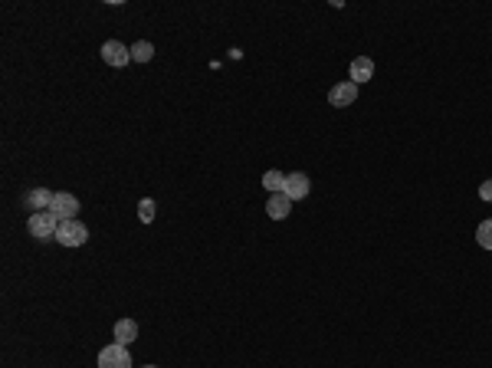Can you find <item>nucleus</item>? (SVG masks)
<instances>
[{"label":"nucleus","mask_w":492,"mask_h":368,"mask_svg":"<svg viewBox=\"0 0 492 368\" xmlns=\"http://www.w3.org/2000/svg\"><path fill=\"white\" fill-rule=\"evenodd\" d=\"M263 188H266L269 194H282V188H286V174H282V171H266V174H263Z\"/></svg>","instance_id":"12"},{"label":"nucleus","mask_w":492,"mask_h":368,"mask_svg":"<svg viewBox=\"0 0 492 368\" xmlns=\"http://www.w3.org/2000/svg\"><path fill=\"white\" fill-rule=\"evenodd\" d=\"M27 230H30V237H36V240H56L59 221H56L50 211H36V214H30Z\"/></svg>","instance_id":"1"},{"label":"nucleus","mask_w":492,"mask_h":368,"mask_svg":"<svg viewBox=\"0 0 492 368\" xmlns=\"http://www.w3.org/2000/svg\"><path fill=\"white\" fill-rule=\"evenodd\" d=\"M53 194H56V191H43V188H40V191H30V194H27V204L36 207V211H50V204H53Z\"/></svg>","instance_id":"11"},{"label":"nucleus","mask_w":492,"mask_h":368,"mask_svg":"<svg viewBox=\"0 0 492 368\" xmlns=\"http://www.w3.org/2000/svg\"><path fill=\"white\" fill-rule=\"evenodd\" d=\"M138 339V323L135 319H118L115 323V342H122V345H128V342H135Z\"/></svg>","instance_id":"10"},{"label":"nucleus","mask_w":492,"mask_h":368,"mask_svg":"<svg viewBox=\"0 0 492 368\" xmlns=\"http://www.w3.org/2000/svg\"><path fill=\"white\" fill-rule=\"evenodd\" d=\"M154 214H158V207H154V201H151V198H144L142 204H138V221H142V224H151V221H154Z\"/></svg>","instance_id":"15"},{"label":"nucleus","mask_w":492,"mask_h":368,"mask_svg":"<svg viewBox=\"0 0 492 368\" xmlns=\"http://www.w3.org/2000/svg\"><path fill=\"white\" fill-rule=\"evenodd\" d=\"M374 79V60L371 56H355L351 60V82L355 86H365V82Z\"/></svg>","instance_id":"8"},{"label":"nucleus","mask_w":492,"mask_h":368,"mask_svg":"<svg viewBox=\"0 0 492 368\" xmlns=\"http://www.w3.org/2000/svg\"><path fill=\"white\" fill-rule=\"evenodd\" d=\"M355 99H358V86L351 79H345V82H335L328 89V106H335V108H348V106H355Z\"/></svg>","instance_id":"6"},{"label":"nucleus","mask_w":492,"mask_h":368,"mask_svg":"<svg viewBox=\"0 0 492 368\" xmlns=\"http://www.w3.org/2000/svg\"><path fill=\"white\" fill-rule=\"evenodd\" d=\"M266 214L273 217V221H286V217L292 214V201H289L286 194H269V201H266Z\"/></svg>","instance_id":"9"},{"label":"nucleus","mask_w":492,"mask_h":368,"mask_svg":"<svg viewBox=\"0 0 492 368\" xmlns=\"http://www.w3.org/2000/svg\"><path fill=\"white\" fill-rule=\"evenodd\" d=\"M102 63L115 66V69L128 66V63H132V46L118 43V40H105V43H102Z\"/></svg>","instance_id":"5"},{"label":"nucleus","mask_w":492,"mask_h":368,"mask_svg":"<svg viewBox=\"0 0 492 368\" xmlns=\"http://www.w3.org/2000/svg\"><path fill=\"white\" fill-rule=\"evenodd\" d=\"M476 243L483 250H492V221H483V224L476 227Z\"/></svg>","instance_id":"14"},{"label":"nucleus","mask_w":492,"mask_h":368,"mask_svg":"<svg viewBox=\"0 0 492 368\" xmlns=\"http://www.w3.org/2000/svg\"><path fill=\"white\" fill-rule=\"evenodd\" d=\"M50 214H53L56 221H76V214H79V198L69 194V191H56L53 204H50Z\"/></svg>","instance_id":"4"},{"label":"nucleus","mask_w":492,"mask_h":368,"mask_svg":"<svg viewBox=\"0 0 492 368\" xmlns=\"http://www.w3.org/2000/svg\"><path fill=\"white\" fill-rule=\"evenodd\" d=\"M89 240V227L79 224V221H59V230H56V243L63 247H82Z\"/></svg>","instance_id":"3"},{"label":"nucleus","mask_w":492,"mask_h":368,"mask_svg":"<svg viewBox=\"0 0 492 368\" xmlns=\"http://www.w3.org/2000/svg\"><path fill=\"white\" fill-rule=\"evenodd\" d=\"M309 191H312V181H309V174H302V171H292V174H286V188H282V194H286L289 201L309 198Z\"/></svg>","instance_id":"7"},{"label":"nucleus","mask_w":492,"mask_h":368,"mask_svg":"<svg viewBox=\"0 0 492 368\" xmlns=\"http://www.w3.org/2000/svg\"><path fill=\"white\" fill-rule=\"evenodd\" d=\"M151 56H154V46L148 43V40H142V43L132 46V60H135V63H151Z\"/></svg>","instance_id":"13"},{"label":"nucleus","mask_w":492,"mask_h":368,"mask_svg":"<svg viewBox=\"0 0 492 368\" xmlns=\"http://www.w3.org/2000/svg\"><path fill=\"white\" fill-rule=\"evenodd\" d=\"M479 198H483V201H492V178L479 184Z\"/></svg>","instance_id":"16"},{"label":"nucleus","mask_w":492,"mask_h":368,"mask_svg":"<svg viewBox=\"0 0 492 368\" xmlns=\"http://www.w3.org/2000/svg\"><path fill=\"white\" fill-rule=\"evenodd\" d=\"M144 368H158V365H144Z\"/></svg>","instance_id":"17"},{"label":"nucleus","mask_w":492,"mask_h":368,"mask_svg":"<svg viewBox=\"0 0 492 368\" xmlns=\"http://www.w3.org/2000/svg\"><path fill=\"white\" fill-rule=\"evenodd\" d=\"M98 368H132L128 345H122V342H108L105 349H98Z\"/></svg>","instance_id":"2"}]
</instances>
